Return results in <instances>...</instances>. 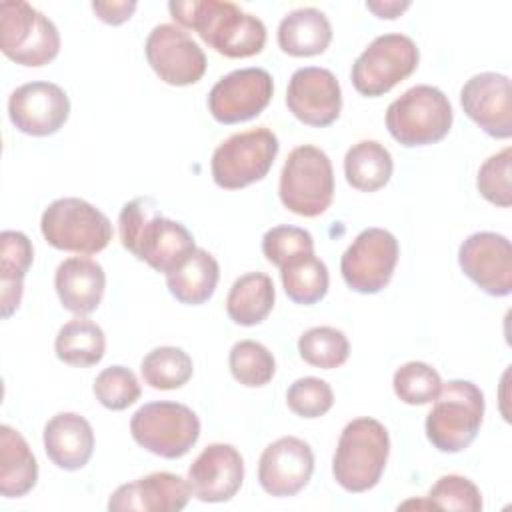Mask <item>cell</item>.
Wrapping results in <instances>:
<instances>
[{
  "label": "cell",
  "instance_id": "obj_1",
  "mask_svg": "<svg viewBox=\"0 0 512 512\" xmlns=\"http://www.w3.org/2000/svg\"><path fill=\"white\" fill-rule=\"evenodd\" d=\"M170 16L226 58H250L264 50V22L226 0H172Z\"/></svg>",
  "mask_w": 512,
  "mask_h": 512
},
{
  "label": "cell",
  "instance_id": "obj_23",
  "mask_svg": "<svg viewBox=\"0 0 512 512\" xmlns=\"http://www.w3.org/2000/svg\"><path fill=\"white\" fill-rule=\"evenodd\" d=\"M44 450L52 464L74 472L88 464L94 452V430L76 412H58L44 426Z\"/></svg>",
  "mask_w": 512,
  "mask_h": 512
},
{
  "label": "cell",
  "instance_id": "obj_16",
  "mask_svg": "<svg viewBox=\"0 0 512 512\" xmlns=\"http://www.w3.org/2000/svg\"><path fill=\"white\" fill-rule=\"evenodd\" d=\"M8 116L22 134L50 136L66 124L70 100L54 82H26L10 94Z\"/></svg>",
  "mask_w": 512,
  "mask_h": 512
},
{
  "label": "cell",
  "instance_id": "obj_5",
  "mask_svg": "<svg viewBox=\"0 0 512 512\" xmlns=\"http://www.w3.org/2000/svg\"><path fill=\"white\" fill-rule=\"evenodd\" d=\"M452 120L454 112L448 96L430 84L408 88L386 110L390 136L406 148L440 142L450 132Z\"/></svg>",
  "mask_w": 512,
  "mask_h": 512
},
{
  "label": "cell",
  "instance_id": "obj_34",
  "mask_svg": "<svg viewBox=\"0 0 512 512\" xmlns=\"http://www.w3.org/2000/svg\"><path fill=\"white\" fill-rule=\"evenodd\" d=\"M228 366L236 382L246 388L266 386L276 374L272 352L256 340H240L230 348Z\"/></svg>",
  "mask_w": 512,
  "mask_h": 512
},
{
  "label": "cell",
  "instance_id": "obj_27",
  "mask_svg": "<svg viewBox=\"0 0 512 512\" xmlns=\"http://www.w3.org/2000/svg\"><path fill=\"white\" fill-rule=\"evenodd\" d=\"M38 480V462L24 436L0 426V494L4 498H20L28 494Z\"/></svg>",
  "mask_w": 512,
  "mask_h": 512
},
{
  "label": "cell",
  "instance_id": "obj_37",
  "mask_svg": "<svg viewBox=\"0 0 512 512\" xmlns=\"http://www.w3.org/2000/svg\"><path fill=\"white\" fill-rule=\"evenodd\" d=\"M94 396L108 410H126L140 398L136 374L126 366L104 368L94 380Z\"/></svg>",
  "mask_w": 512,
  "mask_h": 512
},
{
  "label": "cell",
  "instance_id": "obj_19",
  "mask_svg": "<svg viewBox=\"0 0 512 512\" xmlns=\"http://www.w3.org/2000/svg\"><path fill=\"white\" fill-rule=\"evenodd\" d=\"M314 452L296 436H282L268 444L258 460V482L276 498L298 494L312 478Z\"/></svg>",
  "mask_w": 512,
  "mask_h": 512
},
{
  "label": "cell",
  "instance_id": "obj_26",
  "mask_svg": "<svg viewBox=\"0 0 512 512\" xmlns=\"http://www.w3.org/2000/svg\"><path fill=\"white\" fill-rule=\"evenodd\" d=\"M220 266L216 258L204 250L196 248L186 260H182L174 270L166 274V286L170 294L188 306H200L208 302L218 286Z\"/></svg>",
  "mask_w": 512,
  "mask_h": 512
},
{
  "label": "cell",
  "instance_id": "obj_9",
  "mask_svg": "<svg viewBox=\"0 0 512 512\" xmlns=\"http://www.w3.org/2000/svg\"><path fill=\"white\" fill-rule=\"evenodd\" d=\"M130 434L138 446L160 458L176 460L200 438V420L180 402H148L130 418Z\"/></svg>",
  "mask_w": 512,
  "mask_h": 512
},
{
  "label": "cell",
  "instance_id": "obj_3",
  "mask_svg": "<svg viewBox=\"0 0 512 512\" xmlns=\"http://www.w3.org/2000/svg\"><path fill=\"white\" fill-rule=\"evenodd\" d=\"M390 454V436L376 418L350 420L336 444L332 474L346 492H366L374 488L386 468Z\"/></svg>",
  "mask_w": 512,
  "mask_h": 512
},
{
  "label": "cell",
  "instance_id": "obj_30",
  "mask_svg": "<svg viewBox=\"0 0 512 512\" xmlns=\"http://www.w3.org/2000/svg\"><path fill=\"white\" fill-rule=\"evenodd\" d=\"M54 352L64 364L88 368L104 358L106 338L102 328L94 320L86 316H76L58 330L54 340Z\"/></svg>",
  "mask_w": 512,
  "mask_h": 512
},
{
  "label": "cell",
  "instance_id": "obj_36",
  "mask_svg": "<svg viewBox=\"0 0 512 512\" xmlns=\"http://www.w3.org/2000/svg\"><path fill=\"white\" fill-rule=\"evenodd\" d=\"M426 508L436 510H460V512H480L482 494L478 486L460 474L440 476L428 492Z\"/></svg>",
  "mask_w": 512,
  "mask_h": 512
},
{
  "label": "cell",
  "instance_id": "obj_10",
  "mask_svg": "<svg viewBox=\"0 0 512 512\" xmlns=\"http://www.w3.org/2000/svg\"><path fill=\"white\" fill-rule=\"evenodd\" d=\"M0 50L20 66L38 68L60 52V34L54 22L22 0L0 4Z\"/></svg>",
  "mask_w": 512,
  "mask_h": 512
},
{
  "label": "cell",
  "instance_id": "obj_28",
  "mask_svg": "<svg viewBox=\"0 0 512 512\" xmlns=\"http://www.w3.org/2000/svg\"><path fill=\"white\" fill-rule=\"evenodd\" d=\"M276 300L274 282L264 272H246L234 280L226 298V312L234 324L256 326L266 320Z\"/></svg>",
  "mask_w": 512,
  "mask_h": 512
},
{
  "label": "cell",
  "instance_id": "obj_38",
  "mask_svg": "<svg viewBox=\"0 0 512 512\" xmlns=\"http://www.w3.org/2000/svg\"><path fill=\"white\" fill-rule=\"evenodd\" d=\"M510 168H512V148L492 154L478 170L476 186L484 200L494 206L508 208L512 204V188H510Z\"/></svg>",
  "mask_w": 512,
  "mask_h": 512
},
{
  "label": "cell",
  "instance_id": "obj_14",
  "mask_svg": "<svg viewBox=\"0 0 512 512\" xmlns=\"http://www.w3.org/2000/svg\"><path fill=\"white\" fill-rule=\"evenodd\" d=\"M274 82L264 68H240L222 76L208 94V110L220 124L256 118L270 104Z\"/></svg>",
  "mask_w": 512,
  "mask_h": 512
},
{
  "label": "cell",
  "instance_id": "obj_4",
  "mask_svg": "<svg viewBox=\"0 0 512 512\" xmlns=\"http://www.w3.org/2000/svg\"><path fill=\"white\" fill-rule=\"evenodd\" d=\"M482 416V390L470 380H450L442 384L426 416V438L440 452H462L474 442L482 426Z\"/></svg>",
  "mask_w": 512,
  "mask_h": 512
},
{
  "label": "cell",
  "instance_id": "obj_13",
  "mask_svg": "<svg viewBox=\"0 0 512 512\" xmlns=\"http://www.w3.org/2000/svg\"><path fill=\"white\" fill-rule=\"evenodd\" d=\"M144 52L156 76L170 86L196 84L208 66L198 42L176 24L154 26L146 38Z\"/></svg>",
  "mask_w": 512,
  "mask_h": 512
},
{
  "label": "cell",
  "instance_id": "obj_39",
  "mask_svg": "<svg viewBox=\"0 0 512 512\" xmlns=\"http://www.w3.org/2000/svg\"><path fill=\"white\" fill-rule=\"evenodd\" d=\"M312 252H314L312 234L298 226H288V224L274 226L262 236V254L276 268H282L286 262H290L296 256L312 254Z\"/></svg>",
  "mask_w": 512,
  "mask_h": 512
},
{
  "label": "cell",
  "instance_id": "obj_7",
  "mask_svg": "<svg viewBox=\"0 0 512 512\" xmlns=\"http://www.w3.org/2000/svg\"><path fill=\"white\" fill-rule=\"evenodd\" d=\"M40 230L52 248L82 256L102 252L114 234L108 216L82 198L50 202L42 212Z\"/></svg>",
  "mask_w": 512,
  "mask_h": 512
},
{
  "label": "cell",
  "instance_id": "obj_33",
  "mask_svg": "<svg viewBox=\"0 0 512 512\" xmlns=\"http://www.w3.org/2000/svg\"><path fill=\"white\" fill-rule=\"evenodd\" d=\"M298 354L314 368L332 370L348 360L350 342L338 328L314 326L298 338Z\"/></svg>",
  "mask_w": 512,
  "mask_h": 512
},
{
  "label": "cell",
  "instance_id": "obj_25",
  "mask_svg": "<svg viewBox=\"0 0 512 512\" xmlns=\"http://www.w3.org/2000/svg\"><path fill=\"white\" fill-rule=\"evenodd\" d=\"M34 248L30 238L18 230H4L0 234V308L2 318H10L24 292V278L32 266Z\"/></svg>",
  "mask_w": 512,
  "mask_h": 512
},
{
  "label": "cell",
  "instance_id": "obj_17",
  "mask_svg": "<svg viewBox=\"0 0 512 512\" xmlns=\"http://www.w3.org/2000/svg\"><path fill=\"white\" fill-rule=\"evenodd\" d=\"M286 106L306 126H330L342 110L340 82L328 68H298L288 82Z\"/></svg>",
  "mask_w": 512,
  "mask_h": 512
},
{
  "label": "cell",
  "instance_id": "obj_15",
  "mask_svg": "<svg viewBox=\"0 0 512 512\" xmlns=\"http://www.w3.org/2000/svg\"><path fill=\"white\" fill-rule=\"evenodd\" d=\"M462 272L486 294L508 296L512 292V246L496 232L470 234L458 248Z\"/></svg>",
  "mask_w": 512,
  "mask_h": 512
},
{
  "label": "cell",
  "instance_id": "obj_12",
  "mask_svg": "<svg viewBox=\"0 0 512 512\" xmlns=\"http://www.w3.org/2000/svg\"><path fill=\"white\" fill-rule=\"evenodd\" d=\"M400 246L384 228L362 230L340 258V272L346 286L358 294H378L392 280Z\"/></svg>",
  "mask_w": 512,
  "mask_h": 512
},
{
  "label": "cell",
  "instance_id": "obj_31",
  "mask_svg": "<svg viewBox=\"0 0 512 512\" xmlns=\"http://www.w3.org/2000/svg\"><path fill=\"white\" fill-rule=\"evenodd\" d=\"M280 278L286 296L294 304L302 306H312L320 302L326 296L330 284L328 268L318 256H314V252L296 256L286 262L280 268Z\"/></svg>",
  "mask_w": 512,
  "mask_h": 512
},
{
  "label": "cell",
  "instance_id": "obj_21",
  "mask_svg": "<svg viewBox=\"0 0 512 512\" xmlns=\"http://www.w3.org/2000/svg\"><path fill=\"white\" fill-rule=\"evenodd\" d=\"M192 492L188 480L172 472H152L118 486L108 498L110 512H178Z\"/></svg>",
  "mask_w": 512,
  "mask_h": 512
},
{
  "label": "cell",
  "instance_id": "obj_40",
  "mask_svg": "<svg viewBox=\"0 0 512 512\" xmlns=\"http://www.w3.org/2000/svg\"><path fill=\"white\" fill-rule=\"evenodd\" d=\"M286 404L300 418H320L332 408L334 392L326 380L304 376L290 384Z\"/></svg>",
  "mask_w": 512,
  "mask_h": 512
},
{
  "label": "cell",
  "instance_id": "obj_41",
  "mask_svg": "<svg viewBox=\"0 0 512 512\" xmlns=\"http://www.w3.org/2000/svg\"><path fill=\"white\" fill-rule=\"evenodd\" d=\"M138 8L136 2H128V0H112V2H92V10L94 14L106 22V24H112V26H118L126 20H130V16L134 14V10Z\"/></svg>",
  "mask_w": 512,
  "mask_h": 512
},
{
  "label": "cell",
  "instance_id": "obj_24",
  "mask_svg": "<svg viewBox=\"0 0 512 512\" xmlns=\"http://www.w3.org/2000/svg\"><path fill=\"white\" fill-rule=\"evenodd\" d=\"M330 42V20L318 8H296L288 12L278 24V46L288 56H318L330 46Z\"/></svg>",
  "mask_w": 512,
  "mask_h": 512
},
{
  "label": "cell",
  "instance_id": "obj_22",
  "mask_svg": "<svg viewBox=\"0 0 512 512\" xmlns=\"http://www.w3.org/2000/svg\"><path fill=\"white\" fill-rule=\"evenodd\" d=\"M54 288L60 304L76 314L86 316L94 312L104 296L106 272L88 256H72L58 264L54 274Z\"/></svg>",
  "mask_w": 512,
  "mask_h": 512
},
{
  "label": "cell",
  "instance_id": "obj_20",
  "mask_svg": "<svg viewBox=\"0 0 512 512\" xmlns=\"http://www.w3.org/2000/svg\"><path fill=\"white\" fill-rule=\"evenodd\" d=\"M188 486L200 502H228L244 480L242 454L224 442L208 444L188 468Z\"/></svg>",
  "mask_w": 512,
  "mask_h": 512
},
{
  "label": "cell",
  "instance_id": "obj_8",
  "mask_svg": "<svg viewBox=\"0 0 512 512\" xmlns=\"http://www.w3.org/2000/svg\"><path fill=\"white\" fill-rule=\"evenodd\" d=\"M280 144L276 134L258 126L228 136L212 154L210 172L216 186L224 190H240L268 176Z\"/></svg>",
  "mask_w": 512,
  "mask_h": 512
},
{
  "label": "cell",
  "instance_id": "obj_11",
  "mask_svg": "<svg viewBox=\"0 0 512 512\" xmlns=\"http://www.w3.org/2000/svg\"><path fill=\"white\" fill-rule=\"evenodd\" d=\"M416 42L398 32L376 36L352 64V86L358 94L378 98L406 80L418 68Z\"/></svg>",
  "mask_w": 512,
  "mask_h": 512
},
{
  "label": "cell",
  "instance_id": "obj_2",
  "mask_svg": "<svg viewBox=\"0 0 512 512\" xmlns=\"http://www.w3.org/2000/svg\"><path fill=\"white\" fill-rule=\"evenodd\" d=\"M118 232L122 246L132 256L162 274L174 270L196 250L190 230L182 222L162 216L150 196H138L122 206Z\"/></svg>",
  "mask_w": 512,
  "mask_h": 512
},
{
  "label": "cell",
  "instance_id": "obj_32",
  "mask_svg": "<svg viewBox=\"0 0 512 512\" xmlns=\"http://www.w3.org/2000/svg\"><path fill=\"white\" fill-rule=\"evenodd\" d=\"M194 372L192 358L178 346H158L150 350L140 364L144 384L154 390L182 388Z\"/></svg>",
  "mask_w": 512,
  "mask_h": 512
},
{
  "label": "cell",
  "instance_id": "obj_42",
  "mask_svg": "<svg viewBox=\"0 0 512 512\" xmlns=\"http://www.w3.org/2000/svg\"><path fill=\"white\" fill-rule=\"evenodd\" d=\"M366 8L374 12L378 18H388L394 20L398 18L404 10L410 8V2H400V0H378V2H366Z\"/></svg>",
  "mask_w": 512,
  "mask_h": 512
},
{
  "label": "cell",
  "instance_id": "obj_6",
  "mask_svg": "<svg viewBox=\"0 0 512 512\" xmlns=\"http://www.w3.org/2000/svg\"><path fill=\"white\" fill-rule=\"evenodd\" d=\"M278 196L284 208L298 216L324 214L334 198V170L328 154L312 144L296 146L282 166Z\"/></svg>",
  "mask_w": 512,
  "mask_h": 512
},
{
  "label": "cell",
  "instance_id": "obj_18",
  "mask_svg": "<svg viewBox=\"0 0 512 512\" xmlns=\"http://www.w3.org/2000/svg\"><path fill=\"white\" fill-rule=\"evenodd\" d=\"M460 104L464 114L488 136L498 140L512 136V92L506 74H474L460 90Z\"/></svg>",
  "mask_w": 512,
  "mask_h": 512
},
{
  "label": "cell",
  "instance_id": "obj_29",
  "mask_svg": "<svg viewBox=\"0 0 512 512\" xmlns=\"http://www.w3.org/2000/svg\"><path fill=\"white\" fill-rule=\"evenodd\" d=\"M392 172V154L376 140H360L344 156V176L354 190L376 192L390 182Z\"/></svg>",
  "mask_w": 512,
  "mask_h": 512
},
{
  "label": "cell",
  "instance_id": "obj_35",
  "mask_svg": "<svg viewBox=\"0 0 512 512\" xmlns=\"http://www.w3.org/2000/svg\"><path fill=\"white\" fill-rule=\"evenodd\" d=\"M392 388L394 394L410 406H424L436 400V396L440 394L442 388V378L436 372V368H432L426 362H406L402 364L392 378Z\"/></svg>",
  "mask_w": 512,
  "mask_h": 512
}]
</instances>
